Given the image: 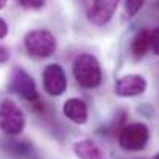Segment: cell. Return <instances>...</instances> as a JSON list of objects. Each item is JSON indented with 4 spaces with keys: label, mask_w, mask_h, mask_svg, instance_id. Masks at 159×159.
<instances>
[{
    "label": "cell",
    "mask_w": 159,
    "mask_h": 159,
    "mask_svg": "<svg viewBox=\"0 0 159 159\" xmlns=\"http://www.w3.org/2000/svg\"><path fill=\"white\" fill-rule=\"evenodd\" d=\"M73 76L86 89L97 88L102 81V69L95 56L83 53L73 61Z\"/></svg>",
    "instance_id": "cell-1"
},
{
    "label": "cell",
    "mask_w": 159,
    "mask_h": 159,
    "mask_svg": "<svg viewBox=\"0 0 159 159\" xmlns=\"http://www.w3.org/2000/svg\"><path fill=\"white\" fill-rule=\"evenodd\" d=\"M25 50L34 58H48L56 50V39L48 30H33L24 38Z\"/></svg>",
    "instance_id": "cell-2"
},
{
    "label": "cell",
    "mask_w": 159,
    "mask_h": 159,
    "mask_svg": "<svg viewBox=\"0 0 159 159\" xmlns=\"http://www.w3.org/2000/svg\"><path fill=\"white\" fill-rule=\"evenodd\" d=\"M25 128L22 109L10 98L0 102V129L8 136H19Z\"/></svg>",
    "instance_id": "cell-3"
},
{
    "label": "cell",
    "mask_w": 159,
    "mask_h": 159,
    "mask_svg": "<svg viewBox=\"0 0 159 159\" xmlns=\"http://www.w3.org/2000/svg\"><path fill=\"white\" fill-rule=\"evenodd\" d=\"M150 139V131L143 123H129L120 129L119 143L128 151H140L147 147Z\"/></svg>",
    "instance_id": "cell-4"
},
{
    "label": "cell",
    "mask_w": 159,
    "mask_h": 159,
    "mask_svg": "<svg viewBox=\"0 0 159 159\" xmlns=\"http://www.w3.org/2000/svg\"><path fill=\"white\" fill-rule=\"evenodd\" d=\"M10 91L19 94L22 98L28 100L30 103L41 105L39 103V92H38L34 80L22 67H14L13 69L11 78H10Z\"/></svg>",
    "instance_id": "cell-5"
},
{
    "label": "cell",
    "mask_w": 159,
    "mask_h": 159,
    "mask_svg": "<svg viewBox=\"0 0 159 159\" xmlns=\"http://www.w3.org/2000/svg\"><path fill=\"white\" fill-rule=\"evenodd\" d=\"M44 89L50 95H62L67 89V78L59 64H50L44 70Z\"/></svg>",
    "instance_id": "cell-6"
},
{
    "label": "cell",
    "mask_w": 159,
    "mask_h": 159,
    "mask_svg": "<svg viewBox=\"0 0 159 159\" xmlns=\"http://www.w3.org/2000/svg\"><path fill=\"white\" fill-rule=\"evenodd\" d=\"M120 0H92V7L88 11V17L94 25H105L114 16Z\"/></svg>",
    "instance_id": "cell-7"
},
{
    "label": "cell",
    "mask_w": 159,
    "mask_h": 159,
    "mask_svg": "<svg viewBox=\"0 0 159 159\" xmlns=\"http://www.w3.org/2000/svg\"><path fill=\"white\" fill-rule=\"evenodd\" d=\"M147 89V80L142 75H125L116 81V94L119 97H136Z\"/></svg>",
    "instance_id": "cell-8"
},
{
    "label": "cell",
    "mask_w": 159,
    "mask_h": 159,
    "mask_svg": "<svg viewBox=\"0 0 159 159\" xmlns=\"http://www.w3.org/2000/svg\"><path fill=\"white\" fill-rule=\"evenodd\" d=\"M62 112L69 120H72L73 123H78V125L86 123L88 116H89L88 105L80 98H69L62 106Z\"/></svg>",
    "instance_id": "cell-9"
},
{
    "label": "cell",
    "mask_w": 159,
    "mask_h": 159,
    "mask_svg": "<svg viewBox=\"0 0 159 159\" xmlns=\"http://www.w3.org/2000/svg\"><path fill=\"white\" fill-rule=\"evenodd\" d=\"M73 151L78 156V159H106L100 147L89 139L75 142Z\"/></svg>",
    "instance_id": "cell-10"
},
{
    "label": "cell",
    "mask_w": 159,
    "mask_h": 159,
    "mask_svg": "<svg viewBox=\"0 0 159 159\" xmlns=\"http://www.w3.org/2000/svg\"><path fill=\"white\" fill-rule=\"evenodd\" d=\"M151 48V31H148L147 28L140 30L131 42V52L134 55V58H142L147 55V52Z\"/></svg>",
    "instance_id": "cell-11"
},
{
    "label": "cell",
    "mask_w": 159,
    "mask_h": 159,
    "mask_svg": "<svg viewBox=\"0 0 159 159\" xmlns=\"http://www.w3.org/2000/svg\"><path fill=\"white\" fill-rule=\"evenodd\" d=\"M3 148L11 154V156H16V157H22V156H27L31 150L30 143L25 142V140H7Z\"/></svg>",
    "instance_id": "cell-12"
},
{
    "label": "cell",
    "mask_w": 159,
    "mask_h": 159,
    "mask_svg": "<svg viewBox=\"0 0 159 159\" xmlns=\"http://www.w3.org/2000/svg\"><path fill=\"white\" fill-rule=\"evenodd\" d=\"M142 7H143V0H126V2H125L126 14H128L129 17L136 16V14L140 11Z\"/></svg>",
    "instance_id": "cell-13"
},
{
    "label": "cell",
    "mask_w": 159,
    "mask_h": 159,
    "mask_svg": "<svg viewBox=\"0 0 159 159\" xmlns=\"http://www.w3.org/2000/svg\"><path fill=\"white\" fill-rule=\"evenodd\" d=\"M19 3L27 10H39L44 7V0H19Z\"/></svg>",
    "instance_id": "cell-14"
},
{
    "label": "cell",
    "mask_w": 159,
    "mask_h": 159,
    "mask_svg": "<svg viewBox=\"0 0 159 159\" xmlns=\"http://www.w3.org/2000/svg\"><path fill=\"white\" fill-rule=\"evenodd\" d=\"M151 50L159 56V27L151 31Z\"/></svg>",
    "instance_id": "cell-15"
},
{
    "label": "cell",
    "mask_w": 159,
    "mask_h": 159,
    "mask_svg": "<svg viewBox=\"0 0 159 159\" xmlns=\"http://www.w3.org/2000/svg\"><path fill=\"white\" fill-rule=\"evenodd\" d=\"M8 34V24L0 17V39H3Z\"/></svg>",
    "instance_id": "cell-16"
},
{
    "label": "cell",
    "mask_w": 159,
    "mask_h": 159,
    "mask_svg": "<svg viewBox=\"0 0 159 159\" xmlns=\"http://www.w3.org/2000/svg\"><path fill=\"white\" fill-rule=\"evenodd\" d=\"M10 55H8V50L3 48V47H0V64H5L8 61Z\"/></svg>",
    "instance_id": "cell-17"
},
{
    "label": "cell",
    "mask_w": 159,
    "mask_h": 159,
    "mask_svg": "<svg viewBox=\"0 0 159 159\" xmlns=\"http://www.w3.org/2000/svg\"><path fill=\"white\" fill-rule=\"evenodd\" d=\"M7 2H8V0H0V10H3L7 7Z\"/></svg>",
    "instance_id": "cell-18"
},
{
    "label": "cell",
    "mask_w": 159,
    "mask_h": 159,
    "mask_svg": "<svg viewBox=\"0 0 159 159\" xmlns=\"http://www.w3.org/2000/svg\"><path fill=\"white\" fill-rule=\"evenodd\" d=\"M154 159H159V154H157V156H156V157H154Z\"/></svg>",
    "instance_id": "cell-19"
}]
</instances>
